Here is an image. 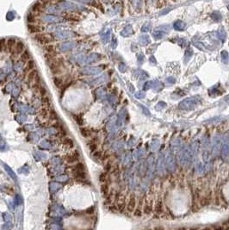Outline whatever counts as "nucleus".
Wrapping results in <instances>:
<instances>
[{"instance_id":"obj_1","label":"nucleus","mask_w":229,"mask_h":230,"mask_svg":"<svg viewBox=\"0 0 229 230\" xmlns=\"http://www.w3.org/2000/svg\"><path fill=\"white\" fill-rule=\"evenodd\" d=\"M34 39L38 43H40L42 45H48V44H51L55 41L54 37L51 35H49V34H44V33H41V34L35 35Z\"/></svg>"},{"instance_id":"obj_2","label":"nucleus","mask_w":229,"mask_h":230,"mask_svg":"<svg viewBox=\"0 0 229 230\" xmlns=\"http://www.w3.org/2000/svg\"><path fill=\"white\" fill-rule=\"evenodd\" d=\"M44 27L37 25V24H28V30L30 34L32 35H37V34H41L44 31Z\"/></svg>"},{"instance_id":"obj_3","label":"nucleus","mask_w":229,"mask_h":230,"mask_svg":"<svg viewBox=\"0 0 229 230\" xmlns=\"http://www.w3.org/2000/svg\"><path fill=\"white\" fill-rule=\"evenodd\" d=\"M25 50V46H24V43L21 41H18L16 44V47L15 48L13 49V51L11 52V55H14V56H18V55H21Z\"/></svg>"},{"instance_id":"obj_4","label":"nucleus","mask_w":229,"mask_h":230,"mask_svg":"<svg viewBox=\"0 0 229 230\" xmlns=\"http://www.w3.org/2000/svg\"><path fill=\"white\" fill-rule=\"evenodd\" d=\"M136 209V198L134 195H132L128 200L127 205V210L130 213L134 212Z\"/></svg>"},{"instance_id":"obj_5","label":"nucleus","mask_w":229,"mask_h":230,"mask_svg":"<svg viewBox=\"0 0 229 230\" xmlns=\"http://www.w3.org/2000/svg\"><path fill=\"white\" fill-rule=\"evenodd\" d=\"M78 159H79V156H78V153H73V154H68L65 156V161L68 163V164H73V163H76L78 161Z\"/></svg>"},{"instance_id":"obj_6","label":"nucleus","mask_w":229,"mask_h":230,"mask_svg":"<svg viewBox=\"0 0 229 230\" xmlns=\"http://www.w3.org/2000/svg\"><path fill=\"white\" fill-rule=\"evenodd\" d=\"M16 40L15 38H9L6 40V47H7V51L10 52L11 54V52L13 51V49L15 48L16 47Z\"/></svg>"},{"instance_id":"obj_7","label":"nucleus","mask_w":229,"mask_h":230,"mask_svg":"<svg viewBox=\"0 0 229 230\" xmlns=\"http://www.w3.org/2000/svg\"><path fill=\"white\" fill-rule=\"evenodd\" d=\"M33 70H35V62L34 60H29L26 63L25 66H24V69H23V74L24 75H28L30 72H32Z\"/></svg>"},{"instance_id":"obj_8","label":"nucleus","mask_w":229,"mask_h":230,"mask_svg":"<svg viewBox=\"0 0 229 230\" xmlns=\"http://www.w3.org/2000/svg\"><path fill=\"white\" fill-rule=\"evenodd\" d=\"M38 76V72L35 69V70H33L32 72H30L28 75H27V82L29 83V84H34V82H35V78H36V77Z\"/></svg>"},{"instance_id":"obj_9","label":"nucleus","mask_w":229,"mask_h":230,"mask_svg":"<svg viewBox=\"0 0 229 230\" xmlns=\"http://www.w3.org/2000/svg\"><path fill=\"white\" fill-rule=\"evenodd\" d=\"M30 58H31V55H30V53H29V51L28 49H25L24 52L20 55V59L23 63H27L28 61H29Z\"/></svg>"},{"instance_id":"obj_10","label":"nucleus","mask_w":229,"mask_h":230,"mask_svg":"<svg viewBox=\"0 0 229 230\" xmlns=\"http://www.w3.org/2000/svg\"><path fill=\"white\" fill-rule=\"evenodd\" d=\"M44 8V6H42V3H41V2H37V3H35L33 6H32V9H31V10H32V12L35 14V13H40V12H42V9Z\"/></svg>"},{"instance_id":"obj_11","label":"nucleus","mask_w":229,"mask_h":230,"mask_svg":"<svg viewBox=\"0 0 229 230\" xmlns=\"http://www.w3.org/2000/svg\"><path fill=\"white\" fill-rule=\"evenodd\" d=\"M44 50L46 54H55V46L54 44L46 45L44 48Z\"/></svg>"},{"instance_id":"obj_12","label":"nucleus","mask_w":229,"mask_h":230,"mask_svg":"<svg viewBox=\"0 0 229 230\" xmlns=\"http://www.w3.org/2000/svg\"><path fill=\"white\" fill-rule=\"evenodd\" d=\"M153 204H151V203H146V205L144 206V210H143V211H144V213L146 214V215H150L152 212H153Z\"/></svg>"},{"instance_id":"obj_13","label":"nucleus","mask_w":229,"mask_h":230,"mask_svg":"<svg viewBox=\"0 0 229 230\" xmlns=\"http://www.w3.org/2000/svg\"><path fill=\"white\" fill-rule=\"evenodd\" d=\"M79 130H80V134H81V135L83 137L88 138V137L91 136V131L88 128H80Z\"/></svg>"},{"instance_id":"obj_14","label":"nucleus","mask_w":229,"mask_h":230,"mask_svg":"<svg viewBox=\"0 0 229 230\" xmlns=\"http://www.w3.org/2000/svg\"><path fill=\"white\" fill-rule=\"evenodd\" d=\"M85 167L83 163H78L72 169V172H85Z\"/></svg>"},{"instance_id":"obj_15","label":"nucleus","mask_w":229,"mask_h":230,"mask_svg":"<svg viewBox=\"0 0 229 230\" xmlns=\"http://www.w3.org/2000/svg\"><path fill=\"white\" fill-rule=\"evenodd\" d=\"M39 115H40V116H41L42 118H43V119L48 118V117L49 116V111H48V108H43V109H42V110L40 111V112H39Z\"/></svg>"},{"instance_id":"obj_16","label":"nucleus","mask_w":229,"mask_h":230,"mask_svg":"<svg viewBox=\"0 0 229 230\" xmlns=\"http://www.w3.org/2000/svg\"><path fill=\"white\" fill-rule=\"evenodd\" d=\"M7 51V47H6V39L5 38H1L0 39V53Z\"/></svg>"},{"instance_id":"obj_17","label":"nucleus","mask_w":229,"mask_h":230,"mask_svg":"<svg viewBox=\"0 0 229 230\" xmlns=\"http://www.w3.org/2000/svg\"><path fill=\"white\" fill-rule=\"evenodd\" d=\"M53 82L55 85V86H57V87H60L63 85V79L60 77H58V76H55L53 78Z\"/></svg>"},{"instance_id":"obj_18","label":"nucleus","mask_w":229,"mask_h":230,"mask_svg":"<svg viewBox=\"0 0 229 230\" xmlns=\"http://www.w3.org/2000/svg\"><path fill=\"white\" fill-rule=\"evenodd\" d=\"M154 210L157 214H160L163 210V205H162V203L161 201H159L156 204H155V207H154Z\"/></svg>"},{"instance_id":"obj_19","label":"nucleus","mask_w":229,"mask_h":230,"mask_svg":"<svg viewBox=\"0 0 229 230\" xmlns=\"http://www.w3.org/2000/svg\"><path fill=\"white\" fill-rule=\"evenodd\" d=\"M184 27H185L184 23L181 21H177L174 23V28L177 30H183L184 29Z\"/></svg>"},{"instance_id":"obj_20","label":"nucleus","mask_w":229,"mask_h":230,"mask_svg":"<svg viewBox=\"0 0 229 230\" xmlns=\"http://www.w3.org/2000/svg\"><path fill=\"white\" fill-rule=\"evenodd\" d=\"M164 34H165V33L162 31V29H157V30L154 31V33H153V36H154L156 39H160V38L163 37Z\"/></svg>"},{"instance_id":"obj_21","label":"nucleus","mask_w":229,"mask_h":230,"mask_svg":"<svg viewBox=\"0 0 229 230\" xmlns=\"http://www.w3.org/2000/svg\"><path fill=\"white\" fill-rule=\"evenodd\" d=\"M101 192L104 196H107L108 193H109V186L107 184H103L102 186H101Z\"/></svg>"},{"instance_id":"obj_22","label":"nucleus","mask_w":229,"mask_h":230,"mask_svg":"<svg viewBox=\"0 0 229 230\" xmlns=\"http://www.w3.org/2000/svg\"><path fill=\"white\" fill-rule=\"evenodd\" d=\"M42 103L44 106H47L48 107L50 104H51V99L49 98V97L46 96L44 98H42Z\"/></svg>"},{"instance_id":"obj_23","label":"nucleus","mask_w":229,"mask_h":230,"mask_svg":"<svg viewBox=\"0 0 229 230\" xmlns=\"http://www.w3.org/2000/svg\"><path fill=\"white\" fill-rule=\"evenodd\" d=\"M89 147H90V149H91L92 152H94V151L97 149V142H96L95 140H91V141H90V143H89Z\"/></svg>"},{"instance_id":"obj_24","label":"nucleus","mask_w":229,"mask_h":230,"mask_svg":"<svg viewBox=\"0 0 229 230\" xmlns=\"http://www.w3.org/2000/svg\"><path fill=\"white\" fill-rule=\"evenodd\" d=\"M12 228V222L10 221V222H5V223L1 227V229L2 230H10Z\"/></svg>"},{"instance_id":"obj_25","label":"nucleus","mask_w":229,"mask_h":230,"mask_svg":"<svg viewBox=\"0 0 229 230\" xmlns=\"http://www.w3.org/2000/svg\"><path fill=\"white\" fill-rule=\"evenodd\" d=\"M217 34H218L217 36L219 37V39H220L221 41H224V40H225V38H226V35H225V32H224V30H223L222 29H220V30L218 31Z\"/></svg>"},{"instance_id":"obj_26","label":"nucleus","mask_w":229,"mask_h":230,"mask_svg":"<svg viewBox=\"0 0 229 230\" xmlns=\"http://www.w3.org/2000/svg\"><path fill=\"white\" fill-rule=\"evenodd\" d=\"M65 19L69 20V21H78L79 18L77 17L74 14H66L65 16Z\"/></svg>"},{"instance_id":"obj_27","label":"nucleus","mask_w":229,"mask_h":230,"mask_svg":"<svg viewBox=\"0 0 229 230\" xmlns=\"http://www.w3.org/2000/svg\"><path fill=\"white\" fill-rule=\"evenodd\" d=\"M50 119L52 120H57L58 119V115L56 113V111L55 110H50L49 111V116H48Z\"/></svg>"},{"instance_id":"obj_28","label":"nucleus","mask_w":229,"mask_h":230,"mask_svg":"<svg viewBox=\"0 0 229 230\" xmlns=\"http://www.w3.org/2000/svg\"><path fill=\"white\" fill-rule=\"evenodd\" d=\"M27 19H28V22L29 23V24H35V16H34V14H29V16H28V17H27Z\"/></svg>"},{"instance_id":"obj_29","label":"nucleus","mask_w":229,"mask_h":230,"mask_svg":"<svg viewBox=\"0 0 229 230\" xmlns=\"http://www.w3.org/2000/svg\"><path fill=\"white\" fill-rule=\"evenodd\" d=\"M64 145L65 146H68L69 147H73V141L69 139V138H66L65 141H64Z\"/></svg>"},{"instance_id":"obj_30","label":"nucleus","mask_w":229,"mask_h":230,"mask_svg":"<svg viewBox=\"0 0 229 230\" xmlns=\"http://www.w3.org/2000/svg\"><path fill=\"white\" fill-rule=\"evenodd\" d=\"M222 60H223L224 63H228V54L227 51H223L222 53Z\"/></svg>"},{"instance_id":"obj_31","label":"nucleus","mask_w":229,"mask_h":230,"mask_svg":"<svg viewBox=\"0 0 229 230\" xmlns=\"http://www.w3.org/2000/svg\"><path fill=\"white\" fill-rule=\"evenodd\" d=\"M74 120L76 121V122L78 124V125H82L83 124V119H82V117L80 116V115H74Z\"/></svg>"},{"instance_id":"obj_32","label":"nucleus","mask_w":229,"mask_h":230,"mask_svg":"<svg viewBox=\"0 0 229 230\" xmlns=\"http://www.w3.org/2000/svg\"><path fill=\"white\" fill-rule=\"evenodd\" d=\"M134 216L135 217H140V216H142V211H141V210H140V208L135 209V210L134 211Z\"/></svg>"},{"instance_id":"obj_33","label":"nucleus","mask_w":229,"mask_h":230,"mask_svg":"<svg viewBox=\"0 0 229 230\" xmlns=\"http://www.w3.org/2000/svg\"><path fill=\"white\" fill-rule=\"evenodd\" d=\"M39 93L41 94V96H42V98H44V97L47 96V90H46L43 86H41L40 89H39Z\"/></svg>"},{"instance_id":"obj_34","label":"nucleus","mask_w":229,"mask_h":230,"mask_svg":"<svg viewBox=\"0 0 229 230\" xmlns=\"http://www.w3.org/2000/svg\"><path fill=\"white\" fill-rule=\"evenodd\" d=\"M3 219H4L5 222H10V221H11V216H10V214L4 213L3 214Z\"/></svg>"},{"instance_id":"obj_35","label":"nucleus","mask_w":229,"mask_h":230,"mask_svg":"<svg viewBox=\"0 0 229 230\" xmlns=\"http://www.w3.org/2000/svg\"><path fill=\"white\" fill-rule=\"evenodd\" d=\"M99 179H100V181L101 182H103V183H104L105 182V180H106V173H103L100 174V176H99Z\"/></svg>"},{"instance_id":"obj_36","label":"nucleus","mask_w":229,"mask_h":230,"mask_svg":"<svg viewBox=\"0 0 229 230\" xmlns=\"http://www.w3.org/2000/svg\"><path fill=\"white\" fill-rule=\"evenodd\" d=\"M51 229L52 230H59L60 229V226L57 224V223H53L51 226Z\"/></svg>"},{"instance_id":"obj_37","label":"nucleus","mask_w":229,"mask_h":230,"mask_svg":"<svg viewBox=\"0 0 229 230\" xmlns=\"http://www.w3.org/2000/svg\"><path fill=\"white\" fill-rule=\"evenodd\" d=\"M93 212H94L93 208H90V210H87V213H89V214H92Z\"/></svg>"},{"instance_id":"obj_38","label":"nucleus","mask_w":229,"mask_h":230,"mask_svg":"<svg viewBox=\"0 0 229 230\" xmlns=\"http://www.w3.org/2000/svg\"><path fill=\"white\" fill-rule=\"evenodd\" d=\"M153 230H165V229L163 227H160V226H158V227H155Z\"/></svg>"},{"instance_id":"obj_39","label":"nucleus","mask_w":229,"mask_h":230,"mask_svg":"<svg viewBox=\"0 0 229 230\" xmlns=\"http://www.w3.org/2000/svg\"><path fill=\"white\" fill-rule=\"evenodd\" d=\"M215 230H224L223 229V227H216L215 229Z\"/></svg>"},{"instance_id":"obj_40","label":"nucleus","mask_w":229,"mask_h":230,"mask_svg":"<svg viewBox=\"0 0 229 230\" xmlns=\"http://www.w3.org/2000/svg\"><path fill=\"white\" fill-rule=\"evenodd\" d=\"M200 230H211V229H210V228H204V229H200Z\"/></svg>"},{"instance_id":"obj_41","label":"nucleus","mask_w":229,"mask_h":230,"mask_svg":"<svg viewBox=\"0 0 229 230\" xmlns=\"http://www.w3.org/2000/svg\"><path fill=\"white\" fill-rule=\"evenodd\" d=\"M176 230H186V229L185 228H179V229H177Z\"/></svg>"},{"instance_id":"obj_42","label":"nucleus","mask_w":229,"mask_h":230,"mask_svg":"<svg viewBox=\"0 0 229 230\" xmlns=\"http://www.w3.org/2000/svg\"><path fill=\"white\" fill-rule=\"evenodd\" d=\"M188 230H197V229H188Z\"/></svg>"},{"instance_id":"obj_43","label":"nucleus","mask_w":229,"mask_h":230,"mask_svg":"<svg viewBox=\"0 0 229 230\" xmlns=\"http://www.w3.org/2000/svg\"><path fill=\"white\" fill-rule=\"evenodd\" d=\"M168 230H170V229H168Z\"/></svg>"}]
</instances>
